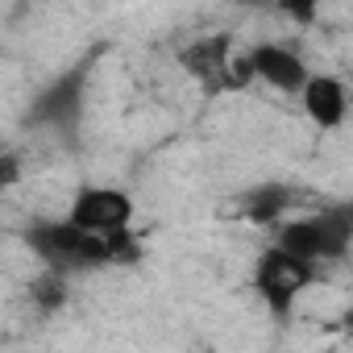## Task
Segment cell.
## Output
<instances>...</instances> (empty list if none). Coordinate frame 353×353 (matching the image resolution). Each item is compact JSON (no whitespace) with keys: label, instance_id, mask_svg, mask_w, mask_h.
Here are the masks:
<instances>
[{"label":"cell","instance_id":"obj_8","mask_svg":"<svg viewBox=\"0 0 353 353\" xmlns=\"http://www.w3.org/2000/svg\"><path fill=\"white\" fill-rule=\"evenodd\" d=\"M299 104H303V112H307V121H312L316 129L332 133V129H341L345 117H349V88H345L341 75L312 71V79H307L303 92H299Z\"/></svg>","mask_w":353,"mask_h":353},{"label":"cell","instance_id":"obj_4","mask_svg":"<svg viewBox=\"0 0 353 353\" xmlns=\"http://www.w3.org/2000/svg\"><path fill=\"white\" fill-rule=\"evenodd\" d=\"M316 274H320L316 262H307V258H299L283 245H270L254 262V295L274 320H291L299 295L316 283Z\"/></svg>","mask_w":353,"mask_h":353},{"label":"cell","instance_id":"obj_3","mask_svg":"<svg viewBox=\"0 0 353 353\" xmlns=\"http://www.w3.org/2000/svg\"><path fill=\"white\" fill-rule=\"evenodd\" d=\"M104 46H92L83 50L79 63H71L67 71H59L26 108V125L30 129H50L59 137H71L79 129V117H83V104H88V83H92V67L100 63Z\"/></svg>","mask_w":353,"mask_h":353},{"label":"cell","instance_id":"obj_5","mask_svg":"<svg viewBox=\"0 0 353 353\" xmlns=\"http://www.w3.org/2000/svg\"><path fill=\"white\" fill-rule=\"evenodd\" d=\"M179 67L208 92H241L254 79L245 54H241V63H233V38L229 34H204V38L188 42L179 50Z\"/></svg>","mask_w":353,"mask_h":353},{"label":"cell","instance_id":"obj_11","mask_svg":"<svg viewBox=\"0 0 353 353\" xmlns=\"http://www.w3.org/2000/svg\"><path fill=\"white\" fill-rule=\"evenodd\" d=\"M274 13L291 17L295 26H316V17H320V0H274Z\"/></svg>","mask_w":353,"mask_h":353},{"label":"cell","instance_id":"obj_7","mask_svg":"<svg viewBox=\"0 0 353 353\" xmlns=\"http://www.w3.org/2000/svg\"><path fill=\"white\" fill-rule=\"evenodd\" d=\"M245 63H250V75L258 83L274 88L283 96H299L303 83L312 79V67H307L303 50L291 46V42H258V46L245 50Z\"/></svg>","mask_w":353,"mask_h":353},{"label":"cell","instance_id":"obj_6","mask_svg":"<svg viewBox=\"0 0 353 353\" xmlns=\"http://www.w3.org/2000/svg\"><path fill=\"white\" fill-rule=\"evenodd\" d=\"M67 221H75L79 229L96 233V237H112V233H125L133 229V196L121 192V188H108V183H79L75 196L67 200Z\"/></svg>","mask_w":353,"mask_h":353},{"label":"cell","instance_id":"obj_2","mask_svg":"<svg viewBox=\"0 0 353 353\" xmlns=\"http://www.w3.org/2000/svg\"><path fill=\"white\" fill-rule=\"evenodd\" d=\"M274 245L324 266V262H341L353 250V200H332L316 212L291 216L274 229Z\"/></svg>","mask_w":353,"mask_h":353},{"label":"cell","instance_id":"obj_12","mask_svg":"<svg viewBox=\"0 0 353 353\" xmlns=\"http://www.w3.org/2000/svg\"><path fill=\"white\" fill-rule=\"evenodd\" d=\"M229 5L245 13H274V0H229Z\"/></svg>","mask_w":353,"mask_h":353},{"label":"cell","instance_id":"obj_13","mask_svg":"<svg viewBox=\"0 0 353 353\" xmlns=\"http://www.w3.org/2000/svg\"><path fill=\"white\" fill-rule=\"evenodd\" d=\"M17 183V154H5V188Z\"/></svg>","mask_w":353,"mask_h":353},{"label":"cell","instance_id":"obj_9","mask_svg":"<svg viewBox=\"0 0 353 353\" xmlns=\"http://www.w3.org/2000/svg\"><path fill=\"white\" fill-rule=\"evenodd\" d=\"M299 200H303V192L291 188V183H254V188L241 192L237 208H241V216H245L250 225L279 229V225L299 208Z\"/></svg>","mask_w":353,"mask_h":353},{"label":"cell","instance_id":"obj_1","mask_svg":"<svg viewBox=\"0 0 353 353\" xmlns=\"http://www.w3.org/2000/svg\"><path fill=\"white\" fill-rule=\"evenodd\" d=\"M21 241H26V250L38 258V266H50V270H59V274H71V279L112 266L108 237H96V233L79 229V225L67 221V216H34V221L21 229Z\"/></svg>","mask_w":353,"mask_h":353},{"label":"cell","instance_id":"obj_10","mask_svg":"<svg viewBox=\"0 0 353 353\" xmlns=\"http://www.w3.org/2000/svg\"><path fill=\"white\" fill-rule=\"evenodd\" d=\"M71 274H59V270H50V266H42V274H34L30 279V303L42 312V316H54V312H63L67 307V299H71Z\"/></svg>","mask_w":353,"mask_h":353}]
</instances>
